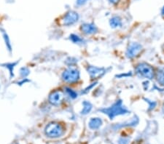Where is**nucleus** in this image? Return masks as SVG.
<instances>
[{"label":"nucleus","instance_id":"nucleus-18","mask_svg":"<svg viewBox=\"0 0 164 144\" xmlns=\"http://www.w3.org/2000/svg\"><path fill=\"white\" fill-rule=\"evenodd\" d=\"M88 0H77L76 4L78 6H82L87 3Z\"/></svg>","mask_w":164,"mask_h":144},{"label":"nucleus","instance_id":"nucleus-14","mask_svg":"<svg viewBox=\"0 0 164 144\" xmlns=\"http://www.w3.org/2000/svg\"><path fill=\"white\" fill-rule=\"evenodd\" d=\"M70 40L74 44H82L84 42L83 39L81 38L80 36H79L78 35L76 34H71L69 36Z\"/></svg>","mask_w":164,"mask_h":144},{"label":"nucleus","instance_id":"nucleus-20","mask_svg":"<svg viewBox=\"0 0 164 144\" xmlns=\"http://www.w3.org/2000/svg\"><path fill=\"white\" fill-rule=\"evenodd\" d=\"M109 2L112 4H117L119 2V0H109Z\"/></svg>","mask_w":164,"mask_h":144},{"label":"nucleus","instance_id":"nucleus-9","mask_svg":"<svg viewBox=\"0 0 164 144\" xmlns=\"http://www.w3.org/2000/svg\"><path fill=\"white\" fill-rule=\"evenodd\" d=\"M81 31L86 35H91L95 34L98 32V28L96 27V26L94 23H84L81 26L80 28Z\"/></svg>","mask_w":164,"mask_h":144},{"label":"nucleus","instance_id":"nucleus-12","mask_svg":"<svg viewBox=\"0 0 164 144\" xmlns=\"http://www.w3.org/2000/svg\"><path fill=\"white\" fill-rule=\"evenodd\" d=\"M156 79L159 85L164 87V68L161 67L157 69L156 74Z\"/></svg>","mask_w":164,"mask_h":144},{"label":"nucleus","instance_id":"nucleus-3","mask_svg":"<svg viewBox=\"0 0 164 144\" xmlns=\"http://www.w3.org/2000/svg\"><path fill=\"white\" fill-rule=\"evenodd\" d=\"M80 71L75 68L69 66L62 73L61 78L64 82L68 84H74L80 79Z\"/></svg>","mask_w":164,"mask_h":144},{"label":"nucleus","instance_id":"nucleus-17","mask_svg":"<svg viewBox=\"0 0 164 144\" xmlns=\"http://www.w3.org/2000/svg\"><path fill=\"white\" fill-rule=\"evenodd\" d=\"M20 75H21L23 77H25L28 75L27 74H26V72H29V69H26V68H22V69H20Z\"/></svg>","mask_w":164,"mask_h":144},{"label":"nucleus","instance_id":"nucleus-2","mask_svg":"<svg viewBox=\"0 0 164 144\" xmlns=\"http://www.w3.org/2000/svg\"><path fill=\"white\" fill-rule=\"evenodd\" d=\"M64 128L61 124L58 122H51L45 127V134L51 138H56L61 137L64 134Z\"/></svg>","mask_w":164,"mask_h":144},{"label":"nucleus","instance_id":"nucleus-10","mask_svg":"<svg viewBox=\"0 0 164 144\" xmlns=\"http://www.w3.org/2000/svg\"><path fill=\"white\" fill-rule=\"evenodd\" d=\"M103 124L101 119L99 117H94L91 118L88 122V126L91 129H97L100 127Z\"/></svg>","mask_w":164,"mask_h":144},{"label":"nucleus","instance_id":"nucleus-19","mask_svg":"<svg viewBox=\"0 0 164 144\" xmlns=\"http://www.w3.org/2000/svg\"><path fill=\"white\" fill-rule=\"evenodd\" d=\"M128 141H129V139L128 138H121L119 140V143L120 144H128Z\"/></svg>","mask_w":164,"mask_h":144},{"label":"nucleus","instance_id":"nucleus-15","mask_svg":"<svg viewBox=\"0 0 164 144\" xmlns=\"http://www.w3.org/2000/svg\"><path fill=\"white\" fill-rule=\"evenodd\" d=\"M64 90H65V93L70 98H72V99H74V98L78 97V93H77L75 91H74L73 90L71 89V88L66 87Z\"/></svg>","mask_w":164,"mask_h":144},{"label":"nucleus","instance_id":"nucleus-1","mask_svg":"<svg viewBox=\"0 0 164 144\" xmlns=\"http://www.w3.org/2000/svg\"><path fill=\"white\" fill-rule=\"evenodd\" d=\"M99 111L103 114H107L110 119H113L117 116L128 114L130 113V111L124 106L121 100H117L112 106L107 107V108H101Z\"/></svg>","mask_w":164,"mask_h":144},{"label":"nucleus","instance_id":"nucleus-4","mask_svg":"<svg viewBox=\"0 0 164 144\" xmlns=\"http://www.w3.org/2000/svg\"><path fill=\"white\" fill-rule=\"evenodd\" d=\"M136 72L140 77L148 79H153L155 77V72L153 67L146 63H140L136 66Z\"/></svg>","mask_w":164,"mask_h":144},{"label":"nucleus","instance_id":"nucleus-21","mask_svg":"<svg viewBox=\"0 0 164 144\" xmlns=\"http://www.w3.org/2000/svg\"><path fill=\"white\" fill-rule=\"evenodd\" d=\"M162 15H164V6H163V9H162Z\"/></svg>","mask_w":164,"mask_h":144},{"label":"nucleus","instance_id":"nucleus-13","mask_svg":"<svg viewBox=\"0 0 164 144\" xmlns=\"http://www.w3.org/2000/svg\"><path fill=\"white\" fill-rule=\"evenodd\" d=\"M82 109L81 111V114L82 115H86L89 114L91 112V111L92 110L93 106L89 101H84L82 103Z\"/></svg>","mask_w":164,"mask_h":144},{"label":"nucleus","instance_id":"nucleus-8","mask_svg":"<svg viewBox=\"0 0 164 144\" xmlns=\"http://www.w3.org/2000/svg\"><path fill=\"white\" fill-rule=\"evenodd\" d=\"M64 98V94L60 90H55L50 94L48 97L49 103L53 106H57L63 101Z\"/></svg>","mask_w":164,"mask_h":144},{"label":"nucleus","instance_id":"nucleus-22","mask_svg":"<svg viewBox=\"0 0 164 144\" xmlns=\"http://www.w3.org/2000/svg\"><path fill=\"white\" fill-rule=\"evenodd\" d=\"M163 113L164 114V104H163Z\"/></svg>","mask_w":164,"mask_h":144},{"label":"nucleus","instance_id":"nucleus-11","mask_svg":"<svg viewBox=\"0 0 164 144\" xmlns=\"http://www.w3.org/2000/svg\"><path fill=\"white\" fill-rule=\"evenodd\" d=\"M109 25L112 28H120L121 27L122 25V22L121 18L119 16H113V18L109 20Z\"/></svg>","mask_w":164,"mask_h":144},{"label":"nucleus","instance_id":"nucleus-7","mask_svg":"<svg viewBox=\"0 0 164 144\" xmlns=\"http://www.w3.org/2000/svg\"><path fill=\"white\" fill-rule=\"evenodd\" d=\"M79 20V15L74 11H69L62 18V24L64 26H69L73 25Z\"/></svg>","mask_w":164,"mask_h":144},{"label":"nucleus","instance_id":"nucleus-16","mask_svg":"<svg viewBox=\"0 0 164 144\" xmlns=\"http://www.w3.org/2000/svg\"><path fill=\"white\" fill-rule=\"evenodd\" d=\"M145 100H146V102L147 103V104H148V107H149V108H148V110L149 111H150V110H153L154 109V108H155V106H156V105H157V103L154 101V100H149V99H144Z\"/></svg>","mask_w":164,"mask_h":144},{"label":"nucleus","instance_id":"nucleus-5","mask_svg":"<svg viewBox=\"0 0 164 144\" xmlns=\"http://www.w3.org/2000/svg\"><path fill=\"white\" fill-rule=\"evenodd\" d=\"M142 50V45L138 42H132L128 45L126 55L128 58L132 59L136 57Z\"/></svg>","mask_w":164,"mask_h":144},{"label":"nucleus","instance_id":"nucleus-6","mask_svg":"<svg viewBox=\"0 0 164 144\" xmlns=\"http://www.w3.org/2000/svg\"><path fill=\"white\" fill-rule=\"evenodd\" d=\"M87 71L90 75L92 79H99V78L102 77L106 74L107 69L105 68H100L97 66H89L87 68Z\"/></svg>","mask_w":164,"mask_h":144}]
</instances>
